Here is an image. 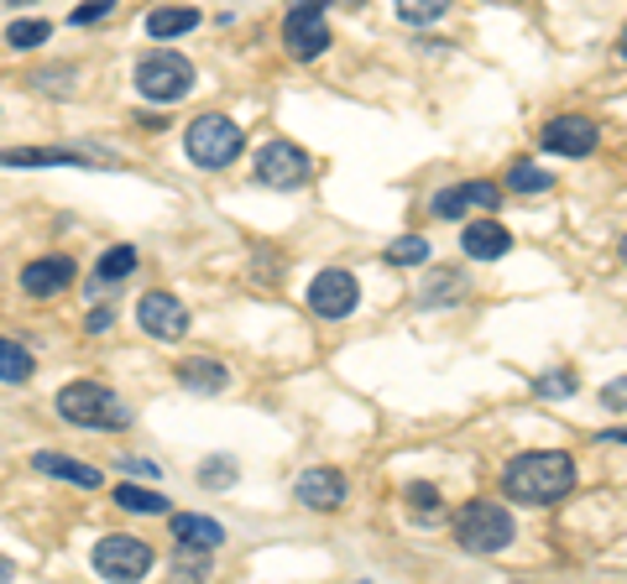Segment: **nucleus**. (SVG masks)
<instances>
[{
	"label": "nucleus",
	"instance_id": "obj_1",
	"mask_svg": "<svg viewBox=\"0 0 627 584\" xmlns=\"http://www.w3.org/2000/svg\"><path fill=\"white\" fill-rule=\"evenodd\" d=\"M576 491V460L559 449H529L512 454L502 469V496L518 506H555Z\"/></svg>",
	"mask_w": 627,
	"mask_h": 584
},
{
	"label": "nucleus",
	"instance_id": "obj_2",
	"mask_svg": "<svg viewBox=\"0 0 627 584\" xmlns=\"http://www.w3.org/2000/svg\"><path fill=\"white\" fill-rule=\"evenodd\" d=\"M58 418L73 422V428H90V433H121L131 428V407H126L110 386H99V381H69V386H58Z\"/></svg>",
	"mask_w": 627,
	"mask_h": 584
},
{
	"label": "nucleus",
	"instance_id": "obj_3",
	"mask_svg": "<svg viewBox=\"0 0 627 584\" xmlns=\"http://www.w3.org/2000/svg\"><path fill=\"white\" fill-rule=\"evenodd\" d=\"M241 146H246L241 120L220 116V110H204V116L189 120V131H184V152H189V163L204 167V172L230 167L236 157H241Z\"/></svg>",
	"mask_w": 627,
	"mask_h": 584
},
{
	"label": "nucleus",
	"instance_id": "obj_4",
	"mask_svg": "<svg viewBox=\"0 0 627 584\" xmlns=\"http://www.w3.org/2000/svg\"><path fill=\"white\" fill-rule=\"evenodd\" d=\"M512 538H518V527H512V512L502 501H465L456 512V543L465 553H476V559L502 553Z\"/></svg>",
	"mask_w": 627,
	"mask_h": 584
},
{
	"label": "nucleus",
	"instance_id": "obj_5",
	"mask_svg": "<svg viewBox=\"0 0 627 584\" xmlns=\"http://www.w3.org/2000/svg\"><path fill=\"white\" fill-rule=\"evenodd\" d=\"M193 63L184 58V52H146L142 63H137V90L146 94V99H157V105H173V99H184V94L193 90Z\"/></svg>",
	"mask_w": 627,
	"mask_h": 584
},
{
	"label": "nucleus",
	"instance_id": "obj_6",
	"mask_svg": "<svg viewBox=\"0 0 627 584\" xmlns=\"http://www.w3.org/2000/svg\"><path fill=\"white\" fill-rule=\"evenodd\" d=\"M90 563H95V574H105V580L131 584V580H146V574H152L157 553H152L142 538H131V533H105V538L95 543Z\"/></svg>",
	"mask_w": 627,
	"mask_h": 584
},
{
	"label": "nucleus",
	"instance_id": "obj_7",
	"mask_svg": "<svg viewBox=\"0 0 627 584\" xmlns=\"http://www.w3.org/2000/svg\"><path fill=\"white\" fill-rule=\"evenodd\" d=\"M309 178H314V157L298 141H262V146H257V183L304 188Z\"/></svg>",
	"mask_w": 627,
	"mask_h": 584
},
{
	"label": "nucleus",
	"instance_id": "obj_8",
	"mask_svg": "<svg viewBox=\"0 0 627 584\" xmlns=\"http://www.w3.org/2000/svg\"><path fill=\"white\" fill-rule=\"evenodd\" d=\"M335 43V32L324 22V11H304V5H293L288 22H283V52H288L293 63H314V58H324Z\"/></svg>",
	"mask_w": 627,
	"mask_h": 584
},
{
	"label": "nucleus",
	"instance_id": "obj_9",
	"mask_svg": "<svg viewBox=\"0 0 627 584\" xmlns=\"http://www.w3.org/2000/svg\"><path fill=\"white\" fill-rule=\"evenodd\" d=\"M304 303H309L319 319H345V313H356V303H362V282H356V272L330 266V272H319V277L309 282Z\"/></svg>",
	"mask_w": 627,
	"mask_h": 584
},
{
	"label": "nucleus",
	"instance_id": "obj_10",
	"mask_svg": "<svg viewBox=\"0 0 627 584\" xmlns=\"http://www.w3.org/2000/svg\"><path fill=\"white\" fill-rule=\"evenodd\" d=\"M596 141H602V131H596L591 116H555L544 120V131H539V146L555 152V157H591Z\"/></svg>",
	"mask_w": 627,
	"mask_h": 584
},
{
	"label": "nucleus",
	"instance_id": "obj_11",
	"mask_svg": "<svg viewBox=\"0 0 627 584\" xmlns=\"http://www.w3.org/2000/svg\"><path fill=\"white\" fill-rule=\"evenodd\" d=\"M137 324H142L152 339L173 345V339H184V334H189V308L178 303L173 293H146L142 303H137Z\"/></svg>",
	"mask_w": 627,
	"mask_h": 584
},
{
	"label": "nucleus",
	"instance_id": "obj_12",
	"mask_svg": "<svg viewBox=\"0 0 627 584\" xmlns=\"http://www.w3.org/2000/svg\"><path fill=\"white\" fill-rule=\"evenodd\" d=\"M502 204V188L492 183V178H471V183H456V188H439L435 193V219H460V214L471 210H497Z\"/></svg>",
	"mask_w": 627,
	"mask_h": 584
},
{
	"label": "nucleus",
	"instance_id": "obj_13",
	"mask_svg": "<svg viewBox=\"0 0 627 584\" xmlns=\"http://www.w3.org/2000/svg\"><path fill=\"white\" fill-rule=\"evenodd\" d=\"M293 496H298V506H309V512H340V506H345V475L330 465H314L298 475Z\"/></svg>",
	"mask_w": 627,
	"mask_h": 584
},
{
	"label": "nucleus",
	"instance_id": "obj_14",
	"mask_svg": "<svg viewBox=\"0 0 627 584\" xmlns=\"http://www.w3.org/2000/svg\"><path fill=\"white\" fill-rule=\"evenodd\" d=\"M73 277H79V266L69 257H37L22 266V293L26 298H52V293L73 287Z\"/></svg>",
	"mask_w": 627,
	"mask_h": 584
},
{
	"label": "nucleus",
	"instance_id": "obj_15",
	"mask_svg": "<svg viewBox=\"0 0 627 584\" xmlns=\"http://www.w3.org/2000/svg\"><path fill=\"white\" fill-rule=\"evenodd\" d=\"M32 469H37V475H52V480H69V486H84V491L105 486V475H99L95 465H79V460L58 454V449H37V454H32Z\"/></svg>",
	"mask_w": 627,
	"mask_h": 584
},
{
	"label": "nucleus",
	"instance_id": "obj_16",
	"mask_svg": "<svg viewBox=\"0 0 627 584\" xmlns=\"http://www.w3.org/2000/svg\"><path fill=\"white\" fill-rule=\"evenodd\" d=\"M460 246H465L471 261H502L507 251H512V235H507V225H497V219H476V225H465Z\"/></svg>",
	"mask_w": 627,
	"mask_h": 584
},
{
	"label": "nucleus",
	"instance_id": "obj_17",
	"mask_svg": "<svg viewBox=\"0 0 627 584\" xmlns=\"http://www.w3.org/2000/svg\"><path fill=\"white\" fill-rule=\"evenodd\" d=\"M0 167H99V163L79 157L69 146H11V152H0Z\"/></svg>",
	"mask_w": 627,
	"mask_h": 584
},
{
	"label": "nucleus",
	"instance_id": "obj_18",
	"mask_svg": "<svg viewBox=\"0 0 627 584\" xmlns=\"http://www.w3.org/2000/svg\"><path fill=\"white\" fill-rule=\"evenodd\" d=\"M178 381H184L189 392L215 397V392H225V386H230V371H225L220 360H210V355H189V360L178 366Z\"/></svg>",
	"mask_w": 627,
	"mask_h": 584
},
{
	"label": "nucleus",
	"instance_id": "obj_19",
	"mask_svg": "<svg viewBox=\"0 0 627 584\" xmlns=\"http://www.w3.org/2000/svg\"><path fill=\"white\" fill-rule=\"evenodd\" d=\"M173 538H178V543H189V548H210V553H215L220 543H225V527H220L215 516L178 512V516H173Z\"/></svg>",
	"mask_w": 627,
	"mask_h": 584
},
{
	"label": "nucleus",
	"instance_id": "obj_20",
	"mask_svg": "<svg viewBox=\"0 0 627 584\" xmlns=\"http://www.w3.org/2000/svg\"><path fill=\"white\" fill-rule=\"evenodd\" d=\"M193 26H199V11H193V5H157V11H146V37H157V43L189 37Z\"/></svg>",
	"mask_w": 627,
	"mask_h": 584
},
{
	"label": "nucleus",
	"instance_id": "obj_21",
	"mask_svg": "<svg viewBox=\"0 0 627 584\" xmlns=\"http://www.w3.org/2000/svg\"><path fill=\"white\" fill-rule=\"evenodd\" d=\"M418 303H429V308L465 303V277H460L456 266H439V272H429V282H424V293H418Z\"/></svg>",
	"mask_w": 627,
	"mask_h": 584
},
{
	"label": "nucleus",
	"instance_id": "obj_22",
	"mask_svg": "<svg viewBox=\"0 0 627 584\" xmlns=\"http://www.w3.org/2000/svg\"><path fill=\"white\" fill-rule=\"evenodd\" d=\"M131 272H137V246H110V251L99 257V266H95V287H90V293H105L110 282L131 277Z\"/></svg>",
	"mask_w": 627,
	"mask_h": 584
},
{
	"label": "nucleus",
	"instance_id": "obj_23",
	"mask_svg": "<svg viewBox=\"0 0 627 584\" xmlns=\"http://www.w3.org/2000/svg\"><path fill=\"white\" fill-rule=\"evenodd\" d=\"M110 501L121 506V512H146V516H163L168 512V496L152 491V486H116Z\"/></svg>",
	"mask_w": 627,
	"mask_h": 584
},
{
	"label": "nucleus",
	"instance_id": "obj_24",
	"mask_svg": "<svg viewBox=\"0 0 627 584\" xmlns=\"http://www.w3.org/2000/svg\"><path fill=\"white\" fill-rule=\"evenodd\" d=\"M32 371H37V360H32V350H22L16 339H0V381L22 386V381H32Z\"/></svg>",
	"mask_w": 627,
	"mask_h": 584
},
{
	"label": "nucleus",
	"instance_id": "obj_25",
	"mask_svg": "<svg viewBox=\"0 0 627 584\" xmlns=\"http://www.w3.org/2000/svg\"><path fill=\"white\" fill-rule=\"evenodd\" d=\"M403 501H409V512L418 516V522H435V516H445V496H439V486H429V480H413V486H403Z\"/></svg>",
	"mask_w": 627,
	"mask_h": 584
},
{
	"label": "nucleus",
	"instance_id": "obj_26",
	"mask_svg": "<svg viewBox=\"0 0 627 584\" xmlns=\"http://www.w3.org/2000/svg\"><path fill=\"white\" fill-rule=\"evenodd\" d=\"M507 188H512V193H549V188H555V172H544V167H533L529 157H518V163L507 167Z\"/></svg>",
	"mask_w": 627,
	"mask_h": 584
},
{
	"label": "nucleus",
	"instance_id": "obj_27",
	"mask_svg": "<svg viewBox=\"0 0 627 584\" xmlns=\"http://www.w3.org/2000/svg\"><path fill=\"white\" fill-rule=\"evenodd\" d=\"M392 11H398L409 26H429L450 11V0H392Z\"/></svg>",
	"mask_w": 627,
	"mask_h": 584
},
{
	"label": "nucleus",
	"instance_id": "obj_28",
	"mask_svg": "<svg viewBox=\"0 0 627 584\" xmlns=\"http://www.w3.org/2000/svg\"><path fill=\"white\" fill-rule=\"evenodd\" d=\"M48 37H52V26L37 22V16H32V22H11V26H5V43L16 47V52H32V47H43Z\"/></svg>",
	"mask_w": 627,
	"mask_h": 584
},
{
	"label": "nucleus",
	"instance_id": "obj_29",
	"mask_svg": "<svg viewBox=\"0 0 627 584\" xmlns=\"http://www.w3.org/2000/svg\"><path fill=\"white\" fill-rule=\"evenodd\" d=\"M236 460L230 454H210L204 465H199V486H210V491H220V486H236Z\"/></svg>",
	"mask_w": 627,
	"mask_h": 584
},
{
	"label": "nucleus",
	"instance_id": "obj_30",
	"mask_svg": "<svg viewBox=\"0 0 627 584\" xmlns=\"http://www.w3.org/2000/svg\"><path fill=\"white\" fill-rule=\"evenodd\" d=\"M387 261L392 266H418V261H429V240L424 235H403V240L387 246Z\"/></svg>",
	"mask_w": 627,
	"mask_h": 584
},
{
	"label": "nucleus",
	"instance_id": "obj_31",
	"mask_svg": "<svg viewBox=\"0 0 627 584\" xmlns=\"http://www.w3.org/2000/svg\"><path fill=\"white\" fill-rule=\"evenodd\" d=\"M533 392H539V397H576L580 376L576 371H544V376H533Z\"/></svg>",
	"mask_w": 627,
	"mask_h": 584
},
{
	"label": "nucleus",
	"instance_id": "obj_32",
	"mask_svg": "<svg viewBox=\"0 0 627 584\" xmlns=\"http://www.w3.org/2000/svg\"><path fill=\"white\" fill-rule=\"evenodd\" d=\"M204 553H210V548H189V543H178V559H173V574H178V580H199V574H210V559H204Z\"/></svg>",
	"mask_w": 627,
	"mask_h": 584
},
{
	"label": "nucleus",
	"instance_id": "obj_33",
	"mask_svg": "<svg viewBox=\"0 0 627 584\" xmlns=\"http://www.w3.org/2000/svg\"><path fill=\"white\" fill-rule=\"evenodd\" d=\"M32 84L48 94H69L73 90V69H48V73H32Z\"/></svg>",
	"mask_w": 627,
	"mask_h": 584
},
{
	"label": "nucleus",
	"instance_id": "obj_34",
	"mask_svg": "<svg viewBox=\"0 0 627 584\" xmlns=\"http://www.w3.org/2000/svg\"><path fill=\"white\" fill-rule=\"evenodd\" d=\"M110 11H116V0H90V5H79V11H73L69 22L73 26H90V22H105Z\"/></svg>",
	"mask_w": 627,
	"mask_h": 584
},
{
	"label": "nucleus",
	"instance_id": "obj_35",
	"mask_svg": "<svg viewBox=\"0 0 627 584\" xmlns=\"http://www.w3.org/2000/svg\"><path fill=\"white\" fill-rule=\"evenodd\" d=\"M602 407L606 413H627V376H617L612 386H602Z\"/></svg>",
	"mask_w": 627,
	"mask_h": 584
},
{
	"label": "nucleus",
	"instance_id": "obj_36",
	"mask_svg": "<svg viewBox=\"0 0 627 584\" xmlns=\"http://www.w3.org/2000/svg\"><path fill=\"white\" fill-rule=\"evenodd\" d=\"M121 469H131V475H142V480H157L163 469L152 465V460H142V454H121Z\"/></svg>",
	"mask_w": 627,
	"mask_h": 584
},
{
	"label": "nucleus",
	"instance_id": "obj_37",
	"mask_svg": "<svg viewBox=\"0 0 627 584\" xmlns=\"http://www.w3.org/2000/svg\"><path fill=\"white\" fill-rule=\"evenodd\" d=\"M110 324H116V313H110V308H95V313H90V324H84V329H90V334H105Z\"/></svg>",
	"mask_w": 627,
	"mask_h": 584
},
{
	"label": "nucleus",
	"instance_id": "obj_38",
	"mask_svg": "<svg viewBox=\"0 0 627 584\" xmlns=\"http://www.w3.org/2000/svg\"><path fill=\"white\" fill-rule=\"evenodd\" d=\"M137 126H142V131H163V126H168V116H146V110H142V116H137Z\"/></svg>",
	"mask_w": 627,
	"mask_h": 584
},
{
	"label": "nucleus",
	"instance_id": "obj_39",
	"mask_svg": "<svg viewBox=\"0 0 627 584\" xmlns=\"http://www.w3.org/2000/svg\"><path fill=\"white\" fill-rule=\"evenodd\" d=\"M606 444H627V428H606Z\"/></svg>",
	"mask_w": 627,
	"mask_h": 584
},
{
	"label": "nucleus",
	"instance_id": "obj_40",
	"mask_svg": "<svg viewBox=\"0 0 627 584\" xmlns=\"http://www.w3.org/2000/svg\"><path fill=\"white\" fill-rule=\"evenodd\" d=\"M293 5H304V11H324L330 0H293Z\"/></svg>",
	"mask_w": 627,
	"mask_h": 584
},
{
	"label": "nucleus",
	"instance_id": "obj_41",
	"mask_svg": "<svg viewBox=\"0 0 627 584\" xmlns=\"http://www.w3.org/2000/svg\"><path fill=\"white\" fill-rule=\"evenodd\" d=\"M5 5H37V0H5Z\"/></svg>",
	"mask_w": 627,
	"mask_h": 584
},
{
	"label": "nucleus",
	"instance_id": "obj_42",
	"mask_svg": "<svg viewBox=\"0 0 627 584\" xmlns=\"http://www.w3.org/2000/svg\"><path fill=\"white\" fill-rule=\"evenodd\" d=\"M617 251H623V261H627V235H623V246H617Z\"/></svg>",
	"mask_w": 627,
	"mask_h": 584
},
{
	"label": "nucleus",
	"instance_id": "obj_43",
	"mask_svg": "<svg viewBox=\"0 0 627 584\" xmlns=\"http://www.w3.org/2000/svg\"><path fill=\"white\" fill-rule=\"evenodd\" d=\"M623 58H627V32H623Z\"/></svg>",
	"mask_w": 627,
	"mask_h": 584
}]
</instances>
